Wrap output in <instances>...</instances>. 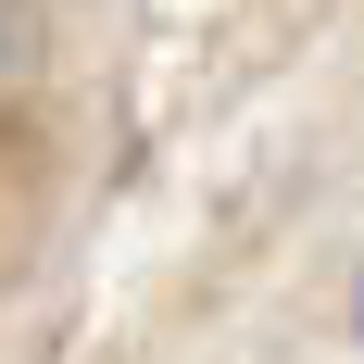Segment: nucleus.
Returning a JSON list of instances; mask_svg holds the SVG:
<instances>
[{"label": "nucleus", "mask_w": 364, "mask_h": 364, "mask_svg": "<svg viewBox=\"0 0 364 364\" xmlns=\"http://www.w3.org/2000/svg\"><path fill=\"white\" fill-rule=\"evenodd\" d=\"M26 63V13H13V0H0V75Z\"/></svg>", "instance_id": "1"}, {"label": "nucleus", "mask_w": 364, "mask_h": 364, "mask_svg": "<svg viewBox=\"0 0 364 364\" xmlns=\"http://www.w3.org/2000/svg\"><path fill=\"white\" fill-rule=\"evenodd\" d=\"M352 339H364V289H352Z\"/></svg>", "instance_id": "2"}]
</instances>
